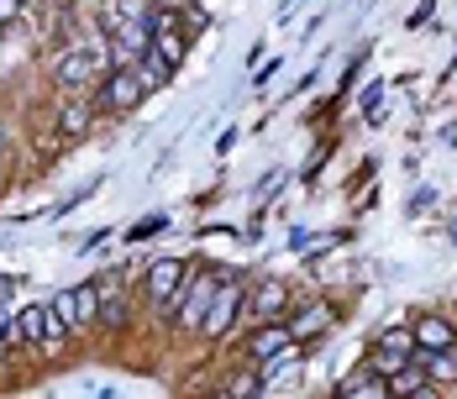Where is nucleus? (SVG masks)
Masks as SVG:
<instances>
[{"mask_svg":"<svg viewBox=\"0 0 457 399\" xmlns=\"http://www.w3.org/2000/svg\"><path fill=\"white\" fill-rule=\"evenodd\" d=\"M53 311H58V320L69 326V331H85L95 315H100V289L95 284H79V289H63L58 300H53Z\"/></svg>","mask_w":457,"mask_h":399,"instance_id":"1","label":"nucleus"},{"mask_svg":"<svg viewBox=\"0 0 457 399\" xmlns=\"http://www.w3.org/2000/svg\"><path fill=\"white\" fill-rule=\"evenodd\" d=\"M179 284H184V263H174V258L147 268V300L163 315H174V305H179Z\"/></svg>","mask_w":457,"mask_h":399,"instance_id":"2","label":"nucleus"},{"mask_svg":"<svg viewBox=\"0 0 457 399\" xmlns=\"http://www.w3.org/2000/svg\"><path fill=\"white\" fill-rule=\"evenodd\" d=\"M216 278L211 273H195L189 278V289H184V311H179V326H195L200 331V320H205V311H211V300H216Z\"/></svg>","mask_w":457,"mask_h":399,"instance_id":"3","label":"nucleus"},{"mask_svg":"<svg viewBox=\"0 0 457 399\" xmlns=\"http://www.w3.org/2000/svg\"><path fill=\"white\" fill-rule=\"evenodd\" d=\"M342 395L347 399H384L389 395V378L373 373V362H363V368H353V373L342 378Z\"/></svg>","mask_w":457,"mask_h":399,"instance_id":"4","label":"nucleus"},{"mask_svg":"<svg viewBox=\"0 0 457 399\" xmlns=\"http://www.w3.org/2000/svg\"><path fill=\"white\" fill-rule=\"evenodd\" d=\"M411 331H415V353H436V347H453L457 342V331L442 320V315H420Z\"/></svg>","mask_w":457,"mask_h":399,"instance_id":"5","label":"nucleus"},{"mask_svg":"<svg viewBox=\"0 0 457 399\" xmlns=\"http://www.w3.org/2000/svg\"><path fill=\"white\" fill-rule=\"evenodd\" d=\"M231 315H237V289L221 284L216 300H211V311H205V320H200V331H205V337H221V331L231 326Z\"/></svg>","mask_w":457,"mask_h":399,"instance_id":"6","label":"nucleus"},{"mask_svg":"<svg viewBox=\"0 0 457 399\" xmlns=\"http://www.w3.org/2000/svg\"><path fill=\"white\" fill-rule=\"evenodd\" d=\"M142 100V85L132 69H116L111 79H105V105H116V111H127V105H137Z\"/></svg>","mask_w":457,"mask_h":399,"instance_id":"7","label":"nucleus"},{"mask_svg":"<svg viewBox=\"0 0 457 399\" xmlns=\"http://www.w3.org/2000/svg\"><path fill=\"white\" fill-rule=\"evenodd\" d=\"M295 337H289V326H278V320H269L263 331H253V342H247V353H253V362H263V357H274L284 353Z\"/></svg>","mask_w":457,"mask_h":399,"instance_id":"8","label":"nucleus"},{"mask_svg":"<svg viewBox=\"0 0 457 399\" xmlns=\"http://www.w3.org/2000/svg\"><path fill=\"white\" fill-rule=\"evenodd\" d=\"M95 69H100V58H95V53H85V47H74V53H63V63H58V79L74 89V85H85Z\"/></svg>","mask_w":457,"mask_h":399,"instance_id":"9","label":"nucleus"},{"mask_svg":"<svg viewBox=\"0 0 457 399\" xmlns=\"http://www.w3.org/2000/svg\"><path fill=\"white\" fill-rule=\"evenodd\" d=\"M326 326H331V311H326V305H311V311H300L295 320H289V337H295V342H311V337H320Z\"/></svg>","mask_w":457,"mask_h":399,"instance_id":"10","label":"nucleus"},{"mask_svg":"<svg viewBox=\"0 0 457 399\" xmlns=\"http://www.w3.org/2000/svg\"><path fill=\"white\" fill-rule=\"evenodd\" d=\"M426 395V368H420V357H411L400 373H389V395Z\"/></svg>","mask_w":457,"mask_h":399,"instance_id":"11","label":"nucleus"},{"mask_svg":"<svg viewBox=\"0 0 457 399\" xmlns=\"http://www.w3.org/2000/svg\"><path fill=\"white\" fill-rule=\"evenodd\" d=\"M47 320H53V305H27V311H21V337H27V342H43Z\"/></svg>","mask_w":457,"mask_h":399,"instance_id":"12","label":"nucleus"},{"mask_svg":"<svg viewBox=\"0 0 457 399\" xmlns=\"http://www.w3.org/2000/svg\"><path fill=\"white\" fill-rule=\"evenodd\" d=\"M58 127H63V137H79L85 127H90V105H85V100H69V105H63V121H58Z\"/></svg>","mask_w":457,"mask_h":399,"instance_id":"13","label":"nucleus"},{"mask_svg":"<svg viewBox=\"0 0 457 399\" xmlns=\"http://www.w3.org/2000/svg\"><path fill=\"white\" fill-rule=\"evenodd\" d=\"M278 311H284V284H263L258 289V315L263 320H278Z\"/></svg>","mask_w":457,"mask_h":399,"instance_id":"14","label":"nucleus"},{"mask_svg":"<svg viewBox=\"0 0 457 399\" xmlns=\"http://www.w3.org/2000/svg\"><path fill=\"white\" fill-rule=\"evenodd\" d=\"M378 347H395V353H415V331H411V326H389V331L378 337Z\"/></svg>","mask_w":457,"mask_h":399,"instance_id":"15","label":"nucleus"},{"mask_svg":"<svg viewBox=\"0 0 457 399\" xmlns=\"http://www.w3.org/2000/svg\"><path fill=\"white\" fill-rule=\"evenodd\" d=\"M95 320H105V326H121V320H127V300H105Z\"/></svg>","mask_w":457,"mask_h":399,"instance_id":"16","label":"nucleus"},{"mask_svg":"<svg viewBox=\"0 0 457 399\" xmlns=\"http://www.w3.org/2000/svg\"><path fill=\"white\" fill-rule=\"evenodd\" d=\"M227 395H258V378L253 373H242V378H231V389Z\"/></svg>","mask_w":457,"mask_h":399,"instance_id":"17","label":"nucleus"},{"mask_svg":"<svg viewBox=\"0 0 457 399\" xmlns=\"http://www.w3.org/2000/svg\"><path fill=\"white\" fill-rule=\"evenodd\" d=\"M21 16V0H0V27H11Z\"/></svg>","mask_w":457,"mask_h":399,"instance_id":"18","label":"nucleus"},{"mask_svg":"<svg viewBox=\"0 0 457 399\" xmlns=\"http://www.w3.org/2000/svg\"><path fill=\"white\" fill-rule=\"evenodd\" d=\"M5 353H11V347H5V337H0V362H5Z\"/></svg>","mask_w":457,"mask_h":399,"instance_id":"19","label":"nucleus"},{"mask_svg":"<svg viewBox=\"0 0 457 399\" xmlns=\"http://www.w3.org/2000/svg\"><path fill=\"white\" fill-rule=\"evenodd\" d=\"M453 357H457V342H453Z\"/></svg>","mask_w":457,"mask_h":399,"instance_id":"20","label":"nucleus"},{"mask_svg":"<svg viewBox=\"0 0 457 399\" xmlns=\"http://www.w3.org/2000/svg\"><path fill=\"white\" fill-rule=\"evenodd\" d=\"M21 5H27V0H21Z\"/></svg>","mask_w":457,"mask_h":399,"instance_id":"21","label":"nucleus"}]
</instances>
